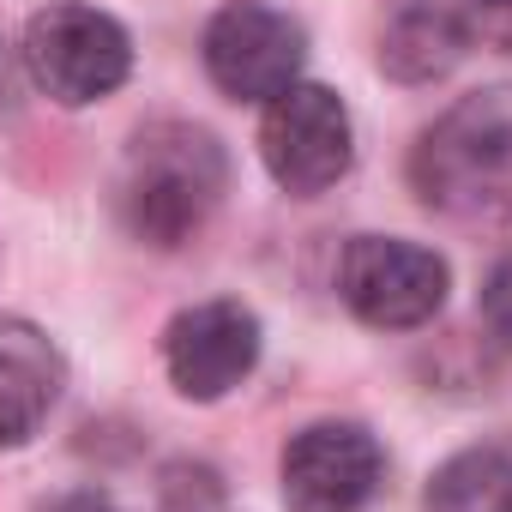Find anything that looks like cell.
Returning <instances> with one entry per match:
<instances>
[{
	"instance_id": "cell-1",
	"label": "cell",
	"mask_w": 512,
	"mask_h": 512,
	"mask_svg": "<svg viewBox=\"0 0 512 512\" xmlns=\"http://www.w3.org/2000/svg\"><path fill=\"white\" fill-rule=\"evenodd\" d=\"M410 181L452 223L512 229V85L458 97L416 145Z\"/></svg>"
},
{
	"instance_id": "cell-2",
	"label": "cell",
	"mask_w": 512,
	"mask_h": 512,
	"mask_svg": "<svg viewBox=\"0 0 512 512\" xmlns=\"http://www.w3.org/2000/svg\"><path fill=\"white\" fill-rule=\"evenodd\" d=\"M223 151L205 127L157 121L127 145L121 169V223L151 247H181L205 229L223 199Z\"/></svg>"
},
{
	"instance_id": "cell-3",
	"label": "cell",
	"mask_w": 512,
	"mask_h": 512,
	"mask_svg": "<svg viewBox=\"0 0 512 512\" xmlns=\"http://www.w3.org/2000/svg\"><path fill=\"white\" fill-rule=\"evenodd\" d=\"M25 73L61 109H85L127 85L133 43L109 13L85 7V0H55L25 25Z\"/></svg>"
},
{
	"instance_id": "cell-4",
	"label": "cell",
	"mask_w": 512,
	"mask_h": 512,
	"mask_svg": "<svg viewBox=\"0 0 512 512\" xmlns=\"http://www.w3.org/2000/svg\"><path fill=\"white\" fill-rule=\"evenodd\" d=\"M338 290L350 314L374 332H410L428 326L446 308L452 272L434 247L398 241V235H356L338 260Z\"/></svg>"
},
{
	"instance_id": "cell-5",
	"label": "cell",
	"mask_w": 512,
	"mask_h": 512,
	"mask_svg": "<svg viewBox=\"0 0 512 512\" xmlns=\"http://www.w3.org/2000/svg\"><path fill=\"white\" fill-rule=\"evenodd\" d=\"M260 157L272 169V181L284 193H326L350 175V157H356V139H350V109L338 91L326 85H290L266 103V121H260Z\"/></svg>"
},
{
	"instance_id": "cell-6",
	"label": "cell",
	"mask_w": 512,
	"mask_h": 512,
	"mask_svg": "<svg viewBox=\"0 0 512 512\" xmlns=\"http://www.w3.org/2000/svg\"><path fill=\"white\" fill-rule=\"evenodd\" d=\"M302 61L308 31L266 0H229L205 25V73L235 103H272L302 79Z\"/></svg>"
},
{
	"instance_id": "cell-7",
	"label": "cell",
	"mask_w": 512,
	"mask_h": 512,
	"mask_svg": "<svg viewBox=\"0 0 512 512\" xmlns=\"http://www.w3.org/2000/svg\"><path fill=\"white\" fill-rule=\"evenodd\" d=\"M386 452L356 422H314L284 446V506L290 512H362L380 488Z\"/></svg>"
},
{
	"instance_id": "cell-8",
	"label": "cell",
	"mask_w": 512,
	"mask_h": 512,
	"mask_svg": "<svg viewBox=\"0 0 512 512\" xmlns=\"http://www.w3.org/2000/svg\"><path fill=\"white\" fill-rule=\"evenodd\" d=\"M253 362H260V320L241 302H199L163 332V368L193 404H217L223 392H235Z\"/></svg>"
},
{
	"instance_id": "cell-9",
	"label": "cell",
	"mask_w": 512,
	"mask_h": 512,
	"mask_svg": "<svg viewBox=\"0 0 512 512\" xmlns=\"http://www.w3.org/2000/svg\"><path fill=\"white\" fill-rule=\"evenodd\" d=\"M61 386V350L25 320H0V446H25L61 404Z\"/></svg>"
},
{
	"instance_id": "cell-10",
	"label": "cell",
	"mask_w": 512,
	"mask_h": 512,
	"mask_svg": "<svg viewBox=\"0 0 512 512\" xmlns=\"http://www.w3.org/2000/svg\"><path fill=\"white\" fill-rule=\"evenodd\" d=\"M464 55V25L458 13L434 7V0H416V7H404L386 37H380V67L398 79V85H428L440 73H452Z\"/></svg>"
},
{
	"instance_id": "cell-11",
	"label": "cell",
	"mask_w": 512,
	"mask_h": 512,
	"mask_svg": "<svg viewBox=\"0 0 512 512\" xmlns=\"http://www.w3.org/2000/svg\"><path fill=\"white\" fill-rule=\"evenodd\" d=\"M428 512H512V440L446 458L428 482Z\"/></svg>"
},
{
	"instance_id": "cell-12",
	"label": "cell",
	"mask_w": 512,
	"mask_h": 512,
	"mask_svg": "<svg viewBox=\"0 0 512 512\" xmlns=\"http://www.w3.org/2000/svg\"><path fill=\"white\" fill-rule=\"evenodd\" d=\"M482 320H488V332L512 350V260H500V266L488 272V284H482Z\"/></svg>"
},
{
	"instance_id": "cell-13",
	"label": "cell",
	"mask_w": 512,
	"mask_h": 512,
	"mask_svg": "<svg viewBox=\"0 0 512 512\" xmlns=\"http://www.w3.org/2000/svg\"><path fill=\"white\" fill-rule=\"evenodd\" d=\"M43 512H115L103 494H61V500H49Z\"/></svg>"
},
{
	"instance_id": "cell-14",
	"label": "cell",
	"mask_w": 512,
	"mask_h": 512,
	"mask_svg": "<svg viewBox=\"0 0 512 512\" xmlns=\"http://www.w3.org/2000/svg\"><path fill=\"white\" fill-rule=\"evenodd\" d=\"M7 91H13V73H7V55H0V103H7Z\"/></svg>"
},
{
	"instance_id": "cell-15",
	"label": "cell",
	"mask_w": 512,
	"mask_h": 512,
	"mask_svg": "<svg viewBox=\"0 0 512 512\" xmlns=\"http://www.w3.org/2000/svg\"><path fill=\"white\" fill-rule=\"evenodd\" d=\"M482 7H512V0H482Z\"/></svg>"
}]
</instances>
